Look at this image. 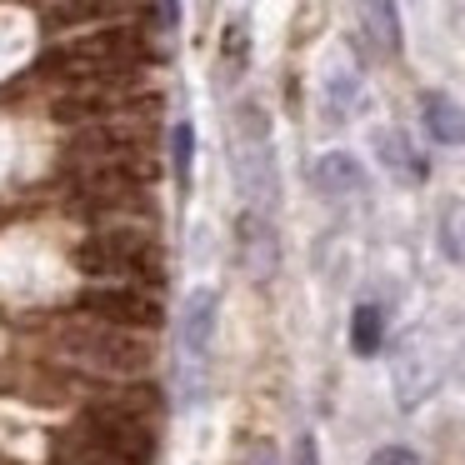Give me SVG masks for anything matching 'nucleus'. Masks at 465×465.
Here are the masks:
<instances>
[{
    "mask_svg": "<svg viewBox=\"0 0 465 465\" xmlns=\"http://www.w3.org/2000/svg\"><path fill=\"white\" fill-rule=\"evenodd\" d=\"M75 271H85V275H141V281H155V285L165 281L161 251H155L141 231H125V225L85 235V241L75 245Z\"/></svg>",
    "mask_w": 465,
    "mask_h": 465,
    "instance_id": "1",
    "label": "nucleus"
},
{
    "mask_svg": "<svg viewBox=\"0 0 465 465\" xmlns=\"http://www.w3.org/2000/svg\"><path fill=\"white\" fill-rule=\"evenodd\" d=\"M81 430L91 435V440L101 445L115 465H155V435H151V425H145V415L125 411V405H115V401L85 405Z\"/></svg>",
    "mask_w": 465,
    "mask_h": 465,
    "instance_id": "2",
    "label": "nucleus"
},
{
    "mask_svg": "<svg viewBox=\"0 0 465 465\" xmlns=\"http://www.w3.org/2000/svg\"><path fill=\"white\" fill-rule=\"evenodd\" d=\"M231 165H235V185H241L251 211H271L275 205V155L265 145V121L255 111L241 115V131L231 145Z\"/></svg>",
    "mask_w": 465,
    "mask_h": 465,
    "instance_id": "3",
    "label": "nucleus"
},
{
    "mask_svg": "<svg viewBox=\"0 0 465 465\" xmlns=\"http://www.w3.org/2000/svg\"><path fill=\"white\" fill-rule=\"evenodd\" d=\"M391 381H395V405H401V411H415V405H425L440 391V351L430 345V331H425V325H415V331L401 335L395 361H391Z\"/></svg>",
    "mask_w": 465,
    "mask_h": 465,
    "instance_id": "4",
    "label": "nucleus"
},
{
    "mask_svg": "<svg viewBox=\"0 0 465 465\" xmlns=\"http://www.w3.org/2000/svg\"><path fill=\"white\" fill-rule=\"evenodd\" d=\"M65 351L75 361L95 365L101 375H145L151 371V345L135 341V335H121V325H105L101 331H71L65 335Z\"/></svg>",
    "mask_w": 465,
    "mask_h": 465,
    "instance_id": "5",
    "label": "nucleus"
},
{
    "mask_svg": "<svg viewBox=\"0 0 465 465\" xmlns=\"http://www.w3.org/2000/svg\"><path fill=\"white\" fill-rule=\"evenodd\" d=\"M85 315H95V321L105 325H121V331H151V325L165 321L161 301H155L151 291H135V285H95V291H85L81 301Z\"/></svg>",
    "mask_w": 465,
    "mask_h": 465,
    "instance_id": "6",
    "label": "nucleus"
},
{
    "mask_svg": "<svg viewBox=\"0 0 465 465\" xmlns=\"http://www.w3.org/2000/svg\"><path fill=\"white\" fill-rule=\"evenodd\" d=\"M235 241H241L245 271H251L255 281H265V275L275 271V261H281V245H275V231L265 225V211H245L241 225H235Z\"/></svg>",
    "mask_w": 465,
    "mask_h": 465,
    "instance_id": "7",
    "label": "nucleus"
},
{
    "mask_svg": "<svg viewBox=\"0 0 465 465\" xmlns=\"http://www.w3.org/2000/svg\"><path fill=\"white\" fill-rule=\"evenodd\" d=\"M355 11H361V31H365L375 55H401V15H395V0H355Z\"/></svg>",
    "mask_w": 465,
    "mask_h": 465,
    "instance_id": "8",
    "label": "nucleus"
},
{
    "mask_svg": "<svg viewBox=\"0 0 465 465\" xmlns=\"http://www.w3.org/2000/svg\"><path fill=\"white\" fill-rule=\"evenodd\" d=\"M215 305H221V295H215V291H195L191 301H185L181 345H185V355H195V361H201V355L211 351V335H215Z\"/></svg>",
    "mask_w": 465,
    "mask_h": 465,
    "instance_id": "9",
    "label": "nucleus"
},
{
    "mask_svg": "<svg viewBox=\"0 0 465 465\" xmlns=\"http://www.w3.org/2000/svg\"><path fill=\"white\" fill-rule=\"evenodd\" d=\"M311 185L321 195H355L365 185V171H361V161H355V155L331 151V155H321V161L311 165Z\"/></svg>",
    "mask_w": 465,
    "mask_h": 465,
    "instance_id": "10",
    "label": "nucleus"
},
{
    "mask_svg": "<svg viewBox=\"0 0 465 465\" xmlns=\"http://www.w3.org/2000/svg\"><path fill=\"white\" fill-rule=\"evenodd\" d=\"M420 115H425V131H430L435 145H465V111L450 95H425Z\"/></svg>",
    "mask_w": 465,
    "mask_h": 465,
    "instance_id": "11",
    "label": "nucleus"
},
{
    "mask_svg": "<svg viewBox=\"0 0 465 465\" xmlns=\"http://www.w3.org/2000/svg\"><path fill=\"white\" fill-rule=\"evenodd\" d=\"M375 155H381V161L401 175V181H411V185L425 181V161L411 151V141H405L401 131H375Z\"/></svg>",
    "mask_w": 465,
    "mask_h": 465,
    "instance_id": "12",
    "label": "nucleus"
},
{
    "mask_svg": "<svg viewBox=\"0 0 465 465\" xmlns=\"http://www.w3.org/2000/svg\"><path fill=\"white\" fill-rule=\"evenodd\" d=\"M111 111H115L111 95H91V91L61 95V101L51 105V115H55L61 125H91V121H101V115H111Z\"/></svg>",
    "mask_w": 465,
    "mask_h": 465,
    "instance_id": "13",
    "label": "nucleus"
},
{
    "mask_svg": "<svg viewBox=\"0 0 465 465\" xmlns=\"http://www.w3.org/2000/svg\"><path fill=\"white\" fill-rule=\"evenodd\" d=\"M385 345V315H381V305H355V315H351V351L355 355H375Z\"/></svg>",
    "mask_w": 465,
    "mask_h": 465,
    "instance_id": "14",
    "label": "nucleus"
},
{
    "mask_svg": "<svg viewBox=\"0 0 465 465\" xmlns=\"http://www.w3.org/2000/svg\"><path fill=\"white\" fill-rule=\"evenodd\" d=\"M51 465H115V460H111V455H105L85 430H75V435H55Z\"/></svg>",
    "mask_w": 465,
    "mask_h": 465,
    "instance_id": "15",
    "label": "nucleus"
},
{
    "mask_svg": "<svg viewBox=\"0 0 465 465\" xmlns=\"http://www.w3.org/2000/svg\"><path fill=\"white\" fill-rule=\"evenodd\" d=\"M121 0H65V5H55L51 15H45V25L51 31H71V25H91L101 21V15H111Z\"/></svg>",
    "mask_w": 465,
    "mask_h": 465,
    "instance_id": "16",
    "label": "nucleus"
},
{
    "mask_svg": "<svg viewBox=\"0 0 465 465\" xmlns=\"http://www.w3.org/2000/svg\"><path fill=\"white\" fill-rule=\"evenodd\" d=\"M440 245L455 265H465V201H450L440 211Z\"/></svg>",
    "mask_w": 465,
    "mask_h": 465,
    "instance_id": "17",
    "label": "nucleus"
},
{
    "mask_svg": "<svg viewBox=\"0 0 465 465\" xmlns=\"http://www.w3.org/2000/svg\"><path fill=\"white\" fill-rule=\"evenodd\" d=\"M191 155H195V131L191 125H175V175L191 181Z\"/></svg>",
    "mask_w": 465,
    "mask_h": 465,
    "instance_id": "18",
    "label": "nucleus"
},
{
    "mask_svg": "<svg viewBox=\"0 0 465 465\" xmlns=\"http://www.w3.org/2000/svg\"><path fill=\"white\" fill-rule=\"evenodd\" d=\"M371 465H420V455H415L411 445H381V450L371 455Z\"/></svg>",
    "mask_w": 465,
    "mask_h": 465,
    "instance_id": "19",
    "label": "nucleus"
},
{
    "mask_svg": "<svg viewBox=\"0 0 465 465\" xmlns=\"http://www.w3.org/2000/svg\"><path fill=\"white\" fill-rule=\"evenodd\" d=\"M235 465H281V460H275V445L271 440H251L241 455H235Z\"/></svg>",
    "mask_w": 465,
    "mask_h": 465,
    "instance_id": "20",
    "label": "nucleus"
},
{
    "mask_svg": "<svg viewBox=\"0 0 465 465\" xmlns=\"http://www.w3.org/2000/svg\"><path fill=\"white\" fill-rule=\"evenodd\" d=\"M225 61H231L235 71L245 65V21H235L231 31H225Z\"/></svg>",
    "mask_w": 465,
    "mask_h": 465,
    "instance_id": "21",
    "label": "nucleus"
},
{
    "mask_svg": "<svg viewBox=\"0 0 465 465\" xmlns=\"http://www.w3.org/2000/svg\"><path fill=\"white\" fill-rule=\"evenodd\" d=\"M291 465H321V445H315V435H301V440H295V460Z\"/></svg>",
    "mask_w": 465,
    "mask_h": 465,
    "instance_id": "22",
    "label": "nucleus"
},
{
    "mask_svg": "<svg viewBox=\"0 0 465 465\" xmlns=\"http://www.w3.org/2000/svg\"><path fill=\"white\" fill-rule=\"evenodd\" d=\"M181 21V0H165V25H175Z\"/></svg>",
    "mask_w": 465,
    "mask_h": 465,
    "instance_id": "23",
    "label": "nucleus"
},
{
    "mask_svg": "<svg viewBox=\"0 0 465 465\" xmlns=\"http://www.w3.org/2000/svg\"><path fill=\"white\" fill-rule=\"evenodd\" d=\"M0 221H5V211H0Z\"/></svg>",
    "mask_w": 465,
    "mask_h": 465,
    "instance_id": "24",
    "label": "nucleus"
}]
</instances>
